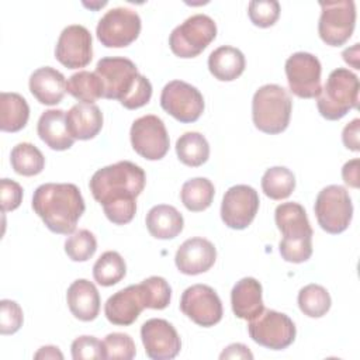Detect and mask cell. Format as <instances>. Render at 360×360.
Listing matches in <instances>:
<instances>
[{
  "label": "cell",
  "instance_id": "obj_1",
  "mask_svg": "<svg viewBox=\"0 0 360 360\" xmlns=\"http://www.w3.org/2000/svg\"><path fill=\"white\" fill-rule=\"evenodd\" d=\"M146 174L142 167L121 160L98 169L89 187L97 202L103 205L107 219L115 225L132 221L136 212V197L143 191Z\"/></svg>",
  "mask_w": 360,
  "mask_h": 360
},
{
  "label": "cell",
  "instance_id": "obj_2",
  "mask_svg": "<svg viewBox=\"0 0 360 360\" xmlns=\"http://www.w3.org/2000/svg\"><path fill=\"white\" fill-rule=\"evenodd\" d=\"M84 200L73 183H45L32 195V210L55 233L70 235L84 212Z\"/></svg>",
  "mask_w": 360,
  "mask_h": 360
},
{
  "label": "cell",
  "instance_id": "obj_3",
  "mask_svg": "<svg viewBox=\"0 0 360 360\" xmlns=\"http://www.w3.org/2000/svg\"><path fill=\"white\" fill-rule=\"evenodd\" d=\"M278 231L283 233L278 250L290 263H304L312 255V228L304 207L298 202H283L274 211Z\"/></svg>",
  "mask_w": 360,
  "mask_h": 360
},
{
  "label": "cell",
  "instance_id": "obj_4",
  "mask_svg": "<svg viewBox=\"0 0 360 360\" xmlns=\"http://www.w3.org/2000/svg\"><path fill=\"white\" fill-rule=\"evenodd\" d=\"M292 100L290 93L278 84H264L256 90L252 100L255 127L270 135L281 134L290 124Z\"/></svg>",
  "mask_w": 360,
  "mask_h": 360
},
{
  "label": "cell",
  "instance_id": "obj_5",
  "mask_svg": "<svg viewBox=\"0 0 360 360\" xmlns=\"http://www.w3.org/2000/svg\"><path fill=\"white\" fill-rule=\"evenodd\" d=\"M359 77L345 68L332 70L325 86L316 97L319 114L329 120L338 121L359 104Z\"/></svg>",
  "mask_w": 360,
  "mask_h": 360
},
{
  "label": "cell",
  "instance_id": "obj_6",
  "mask_svg": "<svg viewBox=\"0 0 360 360\" xmlns=\"http://www.w3.org/2000/svg\"><path fill=\"white\" fill-rule=\"evenodd\" d=\"M96 75L103 83V97L118 100L125 108L134 91L145 79L138 73L136 65L124 56L101 58L97 62Z\"/></svg>",
  "mask_w": 360,
  "mask_h": 360
},
{
  "label": "cell",
  "instance_id": "obj_7",
  "mask_svg": "<svg viewBox=\"0 0 360 360\" xmlns=\"http://www.w3.org/2000/svg\"><path fill=\"white\" fill-rule=\"evenodd\" d=\"M215 21L207 14H194L170 32L169 46L179 58H195L215 39Z\"/></svg>",
  "mask_w": 360,
  "mask_h": 360
},
{
  "label": "cell",
  "instance_id": "obj_8",
  "mask_svg": "<svg viewBox=\"0 0 360 360\" xmlns=\"http://www.w3.org/2000/svg\"><path fill=\"white\" fill-rule=\"evenodd\" d=\"M314 211L319 226L332 235L342 233L352 222L353 204L349 191L338 184L322 188L315 200Z\"/></svg>",
  "mask_w": 360,
  "mask_h": 360
},
{
  "label": "cell",
  "instance_id": "obj_9",
  "mask_svg": "<svg viewBox=\"0 0 360 360\" xmlns=\"http://www.w3.org/2000/svg\"><path fill=\"white\" fill-rule=\"evenodd\" d=\"M248 332L253 342L270 350L288 347L297 335L295 325L288 315L266 308L249 321Z\"/></svg>",
  "mask_w": 360,
  "mask_h": 360
},
{
  "label": "cell",
  "instance_id": "obj_10",
  "mask_svg": "<svg viewBox=\"0 0 360 360\" xmlns=\"http://www.w3.org/2000/svg\"><path fill=\"white\" fill-rule=\"evenodd\" d=\"M318 32L330 46H342L349 41L356 25V6L352 0L321 1Z\"/></svg>",
  "mask_w": 360,
  "mask_h": 360
},
{
  "label": "cell",
  "instance_id": "obj_11",
  "mask_svg": "<svg viewBox=\"0 0 360 360\" xmlns=\"http://www.w3.org/2000/svg\"><path fill=\"white\" fill-rule=\"evenodd\" d=\"M141 32V17L135 10L115 7L108 10L96 28L98 41L107 48H124L131 45Z\"/></svg>",
  "mask_w": 360,
  "mask_h": 360
},
{
  "label": "cell",
  "instance_id": "obj_12",
  "mask_svg": "<svg viewBox=\"0 0 360 360\" xmlns=\"http://www.w3.org/2000/svg\"><path fill=\"white\" fill-rule=\"evenodd\" d=\"M160 105L167 114L183 124L197 121L205 107L200 90L183 80H172L163 87Z\"/></svg>",
  "mask_w": 360,
  "mask_h": 360
},
{
  "label": "cell",
  "instance_id": "obj_13",
  "mask_svg": "<svg viewBox=\"0 0 360 360\" xmlns=\"http://www.w3.org/2000/svg\"><path fill=\"white\" fill-rule=\"evenodd\" d=\"M129 138L134 150L148 160L165 158L170 146L169 134L163 121L153 114L136 118L131 125Z\"/></svg>",
  "mask_w": 360,
  "mask_h": 360
},
{
  "label": "cell",
  "instance_id": "obj_14",
  "mask_svg": "<svg viewBox=\"0 0 360 360\" xmlns=\"http://www.w3.org/2000/svg\"><path fill=\"white\" fill-rule=\"evenodd\" d=\"M180 309L188 319L202 328L217 325L224 315L221 298L207 284L187 287L180 298Z\"/></svg>",
  "mask_w": 360,
  "mask_h": 360
},
{
  "label": "cell",
  "instance_id": "obj_15",
  "mask_svg": "<svg viewBox=\"0 0 360 360\" xmlns=\"http://www.w3.org/2000/svg\"><path fill=\"white\" fill-rule=\"evenodd\" d=\"M322 66L309 52H295L285 60L290 90L300 98H316L321 93Z\"/></svg>",
  "mask_w": 360,
  "mask_h": 360
},
{
  "label": "cell",
  "instance_id": "obj_16",
  "mask_svg": "<svg viewBox=\"0 0 360 360\" xmlns=\"http://www.w3.org/2000/svg\"><path fill=\"white\" fill-rule=\"evenodd\" d=\"M259 194L248 184L229 187L222 198L221 218L231 229H245L255 219L259 211Z\"/></svg>",
  "mask_w": 360,
  "mask_h": 360
},
{
  "label": "cell",
  "instance_id": "obj_17",
  "mask_svg": "<svg viewBox=\"0 0 360 360\" xmlns=\"http://www.w3.org/2000/svg\"><path fill=\"white\" fill-rule=\"evenodd\" d=\"M91 45V34L86 27L80 24L68 25L58 38L55 58L68 69L84 68L93 58Z\"/></svg>",
  "mask_w": 360,
  "mask_h": 360
},
{
  "label": "cell",
  "instance_id": "obj_18",
  "mask_svg": "<svg viewBox=\"0 0 360 360\" xmlns=\"http://www.w3.org/2000/svg\"><path fill=\"white\" fill-rule=\"evenodd\" d=\"M141 339L146 356L152 360L174 359L181 349V340L174 326L160 318H152L142 323Z\"/></svg>",
  "mask_w": 360,
  "mask_h": 360
},
{
  "label": "cell",
  "instance_id": "obj_19",
  "mask_svg": "<svg viewBox=\"0 0 360 360\" xmlns=\"http://www.w3.org/2000/svg\"><path fill=\"white\" fill-rule=\"evenodd\" d=\"M146 308V301L141 284L128 285L112 294L104 305V314L108 322L118 326L134 323Z\"/></svg>",
  "mask_w": 360,
  "mask_h": 360
},
{
  "label": "cell",
  "instance_id": "obj_20",
  "mask_svg": "<svg viewBox=\"0 0 360 360\" xmlns=\"http://www.w3.org/2000/svg\"><path fill=\"white\" fill-rule=\"evenodd\" d=\"M217 259V249L205 238H190L184 240L174 256L176 267L187 276H197L208 271Z\"/></svg>",
  "mask_w": 360,
  "mask_h": 360
},
{
  "label": "cell",
  "instance_id": "obj_21",
  "mask_svg": "<svg viewBox=\"0 0 360 360\" xmlns=\"http://www.w3.org/2000/svg\"><path fill=\"white\" fill-rule=\"evenodd\" d=\"M28 86L31 94L45 105L59 104L66 93L65 76L51 66L34 70L30 76Z\"/></svg>",
  "mask_w": 360,
  "mask_h": 360
},
{
  "label": "cell",
  "instance_id": "obj_22",
  "mask_svg": "<svg viewBox=\"0 0 360 360\" xmlns=\"http://www.w3.org/2000/svg\"><path fill=\"white\" fill-rule=\"evenodd\" d=\"M66 301L72 315L83 322L94 321L100 312V294L86 278H77L69 285Z\"/></svg>",
  "mask_w": 360,
  "mask_h": 360
},
{
  "label": "cell",
  "instance_id": "obj_23",
  "mask_svg": "<svg viewBox=\"0 0 360 360\" xmlns=\"http://www.w3.org/2000/svg\"><path fill=\"white\" fill-rule=\"evenodd\" d=\"M262 284L253 277H243L231 291V305L233 314L245 321L259 315L264 305L262 298Z\"/></svg>",
  "mask_w": 360,
  "mask_h": 360
},
{
  "label": "cell",
  "instance_id": "obj_24",
  "mask_svg": "<svg viewBox=\"0 0 360 360\" xmlns=\"http://www.w3.org/2000/svg\"><path fill=\"white\" fill-rule=\"evenodd\" d=\"M66 124L73 139H93L103 128V112L96 104L77 103L66 112Z\"/></svg>",
  "mask_w": 360,
  "mask_h": 360
},
{
  "label": "cell",
  "instance_id": "obj_25",
  "mask_svg": "<svg viewBox=\"0 0 360 360\" xmlns=\"http://www.w3.org/2000/svg\"><path fill=\"white\" fill-rule=\"evenodd\" d=\"M37 132L42 142L53 150H66L72 148L75 139L69 134L66 112L63 110H46L41 114Z\"/></svg>",
  "mask_w": 360,
  "mask_h": 360
},
{
  "label": "cell",
  "instance_id": "obj_26",
  "mask_svg": "<svg viewBox=\"0 0 360 360\" xmlns=\"http://www.w3.org/2000/svg\"><path fill=\"white\" fill-rule=\"evenodd\" d=\"M146 228L156 239H173L183 231V215L173 205L159 204L146 214Z\"/></svg>",
  "mask_w": 360,
  "mask_h": 360
},
{
  "label": "cell",
  "instance_id": "obj_27",
  "mask_svg": "<svg viewBox=\"0 0 360 360\" xmlns=\"http://www.w3.org/2000/svg\"><path fill=\"white\" fill-rule=\"evenodd\" d=\"M245 55L233 46L222 45L214 49L208 56V69L211 75L221 82H232L245 70Z\"/></svg>",
  "mask_w": 360,
  "mask_h": 360
},
{
  "label": "cell",
  "instance_id": "obj_28",
  "mask_svg": "<svg viewBox=\"0 0 360 360\" xmlns=\"http://www.w3.org/2000/svg\"><path fill=\"white\" fill-rule=\"evenodd\" d=\"M30 118L27 100L18 93L3 91L0 94V129L17 132L22 129Z\"/></svg>",
  "mask_w": 360,
  "mask_h": 360
},
{
  "label": "cell",
  "instance_id": "obj_29",
  "mask_svg": "<svg viewBox=\"0 0 360 360\" xmlns=\"http://www.w3.org/2000/svg\"><path fill=\"white\" fill-rule=\"evenodd\" d=\"M176 153L181 163L190 167L204 165L210 158V145L200 132H184L176 141Z\"/></svg>",
  "mask_w": 360,
  "mask_h": 360
},
{
  "label": "cell",
  "instance_id": "obj_30",
  "mask_svg": "<svg viewBox=\"0 0 360 360\" xmlns=\"http://www.w3.org/2000/svg\"><path fill=\"white\" fill-rule=\"evenodd\" d=\"M215 188L211 180L205 177H194L181 186L180 198L183 205L193 212L207 210L214 200Z\"/></svg>",
  "mask_w": 360,
  "mask_h": 360
},
{
  "label": "cell",
  "instance_id": "obj_31",
  "mask_svg": "<svg viewBox=\"0 0 360 360\" xmlns=\"http://www.w3.org/2000/svg\"><path fill=\"white\" fill-rule=\"evenodd\" d=\"M10 163L17 174L37 176L45 167V158L35 145L20 142L11 149Z\"/></svg>",
  "mask_w": 360,
  "mask_h": 360
},
{
  "label": "cell",
  "instance_id": "obj_32",
  "mask_svg": "<svg viewBox=\"0 0 360 360\" xmlns=\"http://www.w3.org/2000/svg\"><path fill=\"white\" fill-rule=\"evenodd\" d=\"M66 91L82 103L94 104L103 97V83L96 72L80 70L68 79Z\"/></svg>",
  "mask_w": 360,
  "mask_h": 360
},
{
  "label": "cell",
  "instance_id": "obj_33",
  "mask_svg": "<svg viewBox=\"0 0 360 360\" xmlns=\"http://www.w3.org/2000/svg\"><path fill=\"white\" fill-rule=\"evenodd\" d=\"M295 188L294 173L284 166H274L264 172L262 177V190L271 200H284Z\"/></svg>",
  "mask_w": 360,
  "mask_h": 360
},
{
  "label": "cell",
  "instance_id": "obj_34",
  "mask_svg": "<svg viewBox=\"0 0 360 360\" xmlns=\"http://www.w3.org/2000/svg\"><path fill=\"white\" fill-rule=\"evenodd\" d=\"M127 273V264L118 252H104L93 266V277L103 287L120 283Z\"/></svg>",
  "mask_w": 360,
  "mask_h": 360
},
{
  "label": "cell",
  "instance_id": "obj_35",
  "mask_svg": "<svg viewBox=\"0 0 360 360\" xmlns=\"http://www.w3.org/2000/svg\"><path fill=\"white\" fill-rule=\"evenodd\" d=\"M330 295L319 284H308L298 292V307L309 318H321L330 309Z\"/></svg>",
  "mask_w": 360,
  "mask_h": 360
},
{
  "label": "cell",
  "instance_id": "obj_36",
  "mask_svg": "<svg viewBox=\"0 0 360 360\" xmlns=\"http://www.w3.org/2000/svg\"><path fill=\"white\" fill-rule=\"evenodd\" d=\"M97 250L96 236L89 229H79L65 242V252L73 262H86Z\"/></svg>",
  "mask_w": 360,
  "mask_h": 360
},
{
  "label": "cell",
  "instance_id": "obj_37",
  "mask_svg": "<svg viewBox=\"0 0 360 360\" xmlns=\"http://www.w3.org/2000/svg\"><path fill=\"white\" fill-rule=\"evenodd\" d=\"M139 284H141V288L145 295L146 308L165 309L170 304L172 288L163 277L152 276V277L145 278Z\"/></svg>",
  "mask_w": 360,
  "mask_h": 360
},
{
  "label": "cell",
  "instance_id": "obj_38",
  "mask_svg": "<svg viewBox=\"0 0 360 360\" xmlns=\"http://www.w3.org/2000/svg\"><path fill=\"white\" fill-rule=\"evenodd\" d=\"M104 359H122L131 360L136 354V347L132 338L127 333L114 332L108 333L103 340Z\"/></svg>",
  "mask_w": 360,
  "mask_h": 360
},
{
  "label": "cell",
  "instance_id": "obj_39",
  "mask_svg": "<svg viewBox=\"0 0 360 360\" xmlns=\"http://www.w3.org/2000/svg\"><path fill=\"white\" fill-rule=\"evenodd\" d=\"M248 15L256 27H271L278 20L280 4L276 0H253L248 6Z\"/></svg>",
  "mask_w": 360,
  "mask_h": 360
},
{
  "label": "cell",
  "instance_id": "obj_40",
  "mask_svg": "<svg viewBox=\"0 0 360 360\" xmlns=\"http://www.w3.org/2000/svg\"><path fill=\"white\" fill-rule=\"evenodd\" d=\"M24 315L21 307L11 300L0 301V333L13 335L22 326Z\"/></svg>",
  "mask_w": 360,
  "mask_h": 360
},
{
  "label": "cell",
  "instance_id": "obj_41",
  "mask_svg": "<svg viewBox=\"0 0 360 360\" xmlns=\"http://www.w3.org/2000/svg\"><path fill=\"white\" fill-rule=\"evenodd\" d=\"M72 357L75 360L83 359H104L103 342L94 336H79L70 346Z\"/></svg>",
  "mask_w": 360,
  "mask_h": 360
},
{
  "label": "cell",
  "instance_id": "obj_42",
  "mask_svg": "<svg viewBox=\"0 0 360 360\" xmlns=\"http://www.w3.org/2000/svg\"><path fill=\"white\" fill-rule=\"evenodd\" d=\"M0 201H1V211H14L20 207L22 201V187L10 179L0 180Z\"/></svg>",
  "mask_w": 360,
  "mask_h": 360
},
{
  "label": "cell",
  "instance_id": "obj_43",
  "mask_svg": "<svg viewBox=\"0 0 360 360\" xmlns=\"http://www.w3.org/2000/svg\"><path fill=\"white\" fill-rule=\"evenodd\" d=\"M359 128H360V120L354 118L342 131L343 145L347 149L353 150V152H359V149H360V145H359Z\"/></svg>",
  "mask_w": 360,
  "mask_h": 360
},
{
  "label": "cell",
  "instance_id": "obj_44",
  "mask_svg": "<svg viewBox=\"0 0 360 360\" xmlns=\"http://www.w3.org/2000/svg\"><path fill=\"white\" fill-rule=\"evenodd\" d=\"M342 177L347 186L353 188L359 187V159H352L343 165Z\"/></svg>",
  "mask_w": 360,
  "mask_h": 360
},
{
  "label": "cell",
  "instance_id": "obj_45",
  "mask_svg": "<svg viewBox=\"0 0 360 360\" xmlns=\"http://www.w3.org/2000/svg\"><path fill=\"white\" fill-rule=\"evenodd\" d=\"M219 359H253L252 352L242 343H232L224 349Z\"/></svg>",
  "mask_w": 360,
  "mask_h": 360
},
{
  "label": "cell",
  "instance_id": "obj_46",
  "mask_svg": "<svg viewBox=\"0 0 360 360\" xmlns=\"http://www.w3.org/2000/svg\"><path fill=\"white\" fill-rule=\"evenodd\" d=\"M35 359H63L62 352L56 346H42L35 354Z\"/></svg>",
  "mask_w": 360,
  "mask_h": 360
},
{
  "label": "cell",
  "instance_id": "obj_47",
  "mask_svg": "<svg viewBox=\"0 0 360 360\" xmlns=\"http://www.w3.org/2000/svg\"><path fill=\"white\" fill-rule=\"evenodd\" d=\"M343 60L349 65H352L354 69H360L359 66V44H354L352 48H346L342 53Z\"/></svg>",
  "mask_w": 360,
  "mask_h": 360
},
{
  "label": "cell",
  "instance_id": "obj_48",
  "mask_svg": "<svg viewBox=\"0 0 360 360\" xmlns=\"http://www.w3.org/2000/svg\"><path fill=\"white\" fill-rule=\"evenodd\" d=\"M86 7H90V8H97V7H103V6H105L107 4V1H101V3H97V4H89V3H83Z\"/></svg>",
  "mask_w": 360,
  "mask_h": 360
}]
</instances>
